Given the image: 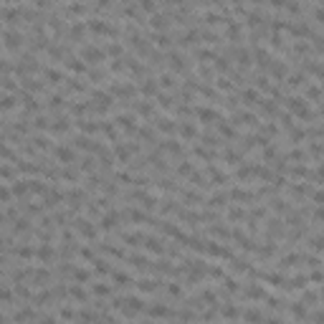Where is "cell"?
Masks as SVG:
<instances>
[{
  "instance_id": "obj_13",
  "label": "cell",
  "mask_w": 324,
  "mask_h": 324,
  "mask_svg": "<svg viewBox=\"0 0 324 324\" xmlns=\"http://www.w3.org/2000/svg\"><path fill=\"white\" fill-rule=\"evenodd\" d=\"M160 150H162V152H167V155H175V157H183L185 147H183L178 139H167V142H162V144H160Z\"/></svg>"
},
{
  "instance_id": "obj_12",
  "label": "cell",
  "mask_w": 324,
  "mask_h": 324,
  "mask_svg": "<svg viewBox=\"0 0 324 324\" xmlns=\"http://www.w3.org/2000/svg\"><path fill=\"white\" fill-rule=\"evenodd\" d=\"M127 261H129V269H135V271H150V258H147V256L129 254Z\"/></svg>"
},
{
  "instance_id": "obj_24",
  "label": "cell",
  "mask_w": 324,
  "mask_h": 324,
  "mask_svg": "<svg viewBox=\"0 0 324 324\" xmlns=\"http://www.w3.org/2000/svg\"><path fill=\"white\" fill-rule=\"evenodd\" d=\"M79 127H81L84 135H96V132H101V124H96L94 119H84V122H79Z\"/></svg>"
},
{
  "instance_id": "obj_2",
  "label": "cell",
  "mask_w": 324,
  "mask_h": 324,
  "mask_svg": "<svg viewBox=\"0 0 324 324\" xmlns=\"http://www.w3.org/2000/svg\"><path fill=\"white\" fill-rule=\"evenodd\" d=\"M109 94H112V99H132L137 94V86L135 84H129V81H114V84H109Z\"/></svg>"
},
{
  "instance_id": "obj_23",
  "label": "cell",
  "mask_w": 324,
  "mask_h": 324,
  "mask_svg": "<svg viewBox=\"0 0 324 324\" xmlns=\"http://www.w3.org/2000/svg\"><path fill=\"white\" fill-rule=\"evenodd\" d=\"M162 289H165V294H167V297H172V299H183V294H185L183 286H180V284H175V281H167Z\"/></svg>"
},
{
  "instance_id": "obj_22",
  "label": "cell",
  "mask_w": 324,
  "mask_h": 324,
  "mask_svg": "<svg viewBox=\"0 0 324 324\" xmlns=\"http://www.w3.org/2000/svg\"><path fill=\"white\" fill-rule=\"evenodd\" d=\"M18 107V101H16V96H10V94H3V96H0V112H13V109H16Z\"/></svg>"
},
{
  "instance_id": "obj_3",
  "label": "cell",
  "mask_w": 324,
  "mask_h": 324,
  "mask_svg": "<svg viewBox=\"0 0 324 324\" xmlns=\"http://www.w3.org/2000/svg\"><path fill=\"white\" fill-rule=\"evenodd\" d=\"M107 58L104 48L101 46H94V43H86V46L81 48V61H89V64H101Z\"/></svg>"
},
{
  "instance_id": "obj_32",
  "label": "cell",
  "mask_w": 324,
  "mask_h": 324,
  "mask_svg": "<svg viewBox=\"0 0 324 324\" xmlns=\"http://www.w3.org/2000/svg\"><path fill=\"white\" fill-rule=\"evenodd\" d=\"M13 175H16V170H13L10 165H0V178H3V180H10Z\"/></svg>"
},
{
  "instance_id": "obj_20",
  "label": "cell",
  "mask_w": 324,
  "mask_h": 324,
  "mask_svg": "<svg viewBox=\"0 0 324 324\" xmlns=\"http://www.w3.org/2000/svg\"><path fill=\"white\" fill-rule=\"evenodd\" d=\"M66 294L71 299H79V301H89V294H86V289L81 286V284H71V286H66Z\"/></svg>"
},
{
  "instance_id": "obj_6",
  "label": "cell",
  "mask_w": 324,
  "mask_h": 324,
  "mask_svg": "<svg viewBox=\"0 0 324 324\" xmlns=\"http://www.w3.org/2000/svg\"><path fill=\"white\" fill-rule=\"evenodd\" d=\"M135 286L142 294H155L165 286V281H160V278H139V281H135Z\"/></svg>"
},
{
  "instance_id": "obj_30",
  "label": "cell",
  "mask_w": 324,
  "mask_h": 324,
  "mask_svg": "<svg viewBox=\"0 0 324 324\" xmlns=\"http://www.w3.org/2000/svg\"><path fill=\"white\" fill-rule=\"evenodd\" d=\"M92 291L96 294V297H109V294H112V289L107 284H92Z\"/></svg>"
},
{
  "instance_id": "obj_10",
  "label": "cell",
  "mask_w": 324,
  "mask_h": 324,
  "mask_svg": "<svg viewBox=\"0 0 324 324\" xmlns=\"http://www.w3.org/2000/svg\"><path fill=\"white\" fill-rule=\"evenodd\" d=\"M3 46H5V51H18L21 46H23V36L18 33V31H5L3 33Z\"/></svg>"
},
{
  "instance_id": "obj_11",
  "label": "cell",
  "mask_w": 324,
  "mask_h": 324,
  "mask_svg": "<svg viewBox=\"0 0 324 324\" xmlns=\"http://www.w3.org/2000/svg\"><path fill=\"white\" fill-rule=\"evenodd\" d=\"M193 114L198 116L200 122H205V124H210V122H218V119H220V114H218L213 107H195Z\"/></svg>"
},
{
  "instance_id": "obj_19",
  "label": "cell",
  "mask_w": 324,
  "mask_h": 324,
  "mask_svg": "<svg viewBox=\"0 0 324 324\" xmlns=\"http://www.w3.org/2000/svg\"><path fill=\"white\" fill-rule=\"evenodd\" d=\"M220 317L228 319V322H235V319H241V309L235 306V304H220Z\"/></svg>"
},
{
  "instance_id": "obj_18",
  "label": "cell",
  "mask_w": 324,
  "mask_h": 324,
  "mask_svg": "<svg viewBox=\"0 0 324 324\" xmlns=\"http://www.w3.org/2000/svg\"><path fill=\"white\" fill-rule=\"evenodd\" d=\"M64 66H66V71L76 73V76H81V73H86V64L81 61V58H76V56H71V58H69V61H66Z\"/></svg>"
},
{
  "instance_id": "obj_31",
  "label": "cell",
  "mask_w": 324,
  "mask_h": 324,
  "mask_svg": "<svg viewBox=\"0 0 324 324\" xmlns=\"http://www.w3.org/2000/svg\"><path fill=\"white\" fill-rule=\"evenodd\" d=\"M58 317H61V319H66V322H71V319H76V312H73L71 306H64L61 312H58Z\"/></svg>"
},
{
  "instance_id": "obj_16",
  "label": "cell",
  "mask_w": 324,
  "mask_h": 324,
  "mask_svg": "<svg viewBox=\"0 0 324 324\" xmlns=\"http://www.w3.org/2000/svg\"><path fill=\"white\" fill-rule=\"evenodd\" d=\"M144 238L147 235L144 233H122V241L127 243V246H132V248H139V246H144Z\"/></svg>"
},
{
  "instance_id": "obj_29",
  "label": "cell",
  "mask_w": 324,
  "mask_h": 324,
  "mask_svg": "<svg viewBox=\"0 0 324 324\" xmlns=\"http://www.w3.org/2000/svg\"><path fill=\"white\" fill-rule=\"evenodd\" d=\"M157 92H160V84H157V81H152V79L142 86V94H144V96H155Z\"/></svg>"
},
{
  "instance_id": "obj_14",
  "label": "cell",
  "mask_w": 324,
  "mask_h": 324,
  "mask_svg": "<svg viewBox=\"0 0 324 324\" xmlns=\"http://www.w3.org/2000/svg\"><path fill=\"white\" fill-rule=\"evenodd\" d=\"M178 132H180V137H183V139H195V137L200 135L198 124H193V122H183V124H178Z\"/></svg>"
},
{
  "instance_id": "obj_9",
  "label": "cell",
  "mask_w": 324,
  "mask_h": 324,
  "mask_svg": "<svg viewBox=\"0 0 324 324\" xmlns=\"http://www.w3.org/2000/svg\"><path fill=\"white\" fill-rule=\"evenodd\" d=\"M73 228H76V231L84 235V238H89V241H94V238H96V233H99L94 223H89V220H81V218L73 220Z\"/></svg>"
},
{
  "instance_id": "obj_4",
  "label": "cell",
  "mask_w": 324,
  "mask_h": 324,
  "mask_svg": "<svg viewBox=\"0 0 324 324\" xmlns=\"http://www.w3.org/2000/svg\"><path fill=\"white\" fill-rule=\"evenodd\" d=\"M266 297H269V291L263 289V284H248L243 289V299L248 301H266Z\"/></svg>"
},
{
  "instance_id": "obj_15",
  "label": "cell",
  "mask_w": 324,
  "mask_h": 324,
  "mask_svg": "<svg viewBox=\"0 0 324 324\" xmlns=\"http://www.w3.org/2000/svg\"><path fill=\"white\" fill-rule=\"evenodd\" d=\"M155 127L160 132H165V135H175V132H178V124H175L170 116H160V119H155Z\"/></svg>"
},
{
  "instance_id": "obj_25",
  "label": "cell",
  "mask_w": 324,
  "mask_h": 324,
  "mask_svg": "<svg viewBox=\"0 0 324 324\" xmlns=\"http://www.w3.org/2000/svg\"><path fill=\"white\" fill-rule=\"evenodd\" d=\"M43 76H46L51 84H58V81H64V73L58 71V69H51V66H46L43 69Z\"/></svg>"
},
{
  "instance_id": "obj_7",
  "label": "cell",
  "mask_w": 324,
  "mask_h": 324,
  "mask_svg": "<svg viewBox=\"0 0 324 324\" xmlns=\"http://www.w3.org/2000/svg\"><path fill=\"white\" fill-rule=\"evenodd\" d=\"M144 312L150 314L152 319H170V317H175V312H172L167 304H150Z\"/></svg>"
},
{
  "instance_id": "obj_5",
  "label": "cell",
  "mask_w": 324,
  "mask_h": 324,
  "mask_svg": "<svg viewBox=\"0 0 324 324\" xmlns=\"http://www.w3.org/2000/svg\"><path fill=\"white\" fill-rule=\"evenodd\" d=\"M53 157L61 160L64 165H73L76 162V150L71 144H61V147H53Z\"/></svg>"
},
{
  "instance_id": "obj_28",
  "label": "cell",
  "mask_w": 324,
  "mask_h": 324,
  "mask_svg": "<svg viewBox=\"0 0 324 324\" xmlns=\"http://www.w3.org/2000/svg\"><path fill=\"white\" fill-rule=\"evenodd\" d=\"M132 109H135L139 116H152L155 114V109H152V104H147V101H142V104H135V107H132Z\"/></svg>"
},
{
  "instance_id": "obj_21",
  "label": "cell",
  "mask_w": 324,
  "mask_h": 324,
  "mask_svg": "<svg viewBox=\"0 0 324 324\" xmlns=\"http://www.w3.org/2000/svg\"><path fill=\"white\" fill-rule=\"evenodd\" d=\"M101 254H107V256H112V258H127V254H124V248H119V246H114V243H104L101 246Z\"/></svg>"
},
{
  "instance_id": "obj_26",
  "label": "cell",
  "mask_w": 324,
  "mask_h": 324,
  "mask_svg": "<svg viewBox=\"0 0 324 324\" xmlns=\"http://www.w3.org/2000/svg\"><path fill=\"white\" fill-rule=\"evenodd\" d=\"M36 317V312L31 306H25V309H21V312H16V317H13V322H18V324H23V322H28V319H33Z\"/></svg>"
},
{
  "instance_id": "obj_1",
  "label": "cell",
  "mask_w": 324,
  "mask_h": 324,
  "mask_svg": "<svg viewBox=\"0 0 324 324\" xmlns=\"http://www.w3.org/2000/svg\"><path fill=\"white\" fill-rule=\"evenodd\" d=\"M203 256H208V258H220V261H231L235 254H233L231 246H223V243H218V241H205Z\"/></svg>"
},
{
  "instance_id": "obj_27",
  "label": "cell",
  "mask_w": 324,
  "mask_h": 324,
  "mask_svg": "<svg viewBox=\"0 0 324 324\" xmlns=\"http://www.w3.org/2000/svg\"><path fill=\"white\" fill-rule=\"evenodd\" d=\"M94 274H99V276H109V274H112V266H109L107 261L96 258V261H94Z\"/></svg>"
},
{
  "instance_id": "obj_8",
  "label": "cell",
  "mask_w": 324,
  "mask_h": 324,
  "mask_svg": "<svg viewBox=\"0 0 324 324\" xmlns=\"http://www.w3.org/2000/svg\"><path fill=\"white\" fill-rule=\"evenodd\" d=\"M144 248H147L150 254H155V256L167 254V246H165V241H162V238H157V235H147V238H144Z\"/></svg>"
},
{
  "instance_id": "obj_17",
  "label": "cell",
  "mask_w": 324,
  "mask_h": 324,
  "mask_svg": "<svg viewBox=\"0 0 324 324\" xmlns=\"http://www.w3.org/2000/svg\"><path fill=\"white\" fill-rule=\"evenodd\" d=\"M226 218L231 220V223H238V220H246L248 213L243 210V205H231V208L226 210Z\"/></svg>"
}]
</instances>
